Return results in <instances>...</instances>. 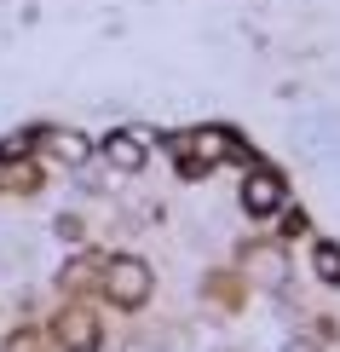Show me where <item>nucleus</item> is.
Returning <instances> with one entry per match:
<instances>
[{"instance_id": "6e6552de", "label": "nucleus", "mask_w": 340, "mask_h": 352, "mask_svg": "<svg viewBox=\"0 0 340 352\" xmlns=\"http://www.w3.org/2000/svg\"><path fill=\"white\" fill-rule=\"evenodd\" d=\"M260 277H265V283H283V254H277V248L260 254Z\"/></svg>"}, {"instance_id": "39448f33", "label": "nucleus", "mask_w": 340, "mask_h": 352, "mask_svg": "<svg viewBox=\"0 0 340 352\" xmlns=\"http://www.w3.org/2000/svg\"><path fill=\"white\" fill-rule=\"evenodd\" d=\"M104 156H110V168H122V173H139L144 168V144L133 133H110L104 139Z\"/></svg>"}, {"instance_id": "20e7f679", "label": "nucleus", "mask_w": 340, "mask_h": 352, "mask_svg": "<svg viewBox=\"0 0 340 352\" xmlns=\"http://www.w3.org/2000/svg\"><path fill=\"white\" fill-rule=\"evenodd\" d=\"M41 144H47V156H52V162H64V168H81L87 156H93V144H87L81 133H69V127H47Z\"/></svg>"}, {"instance_id": "7ed1b4c3", "label": "nucleus", "mask_w": 340, "mask_h": 352, "mask_svg": "<svg viewBox=\"0 0 340 352\" xmlns=\"http://www.w3.org/2000/svg\"><path fill=\"white\" fill-rule=\"evenodd\" d=\"M52 335L64 341V352H93V346H98V324H93V312H81V306H69V312H58Z\"/></svg>"}, {"instance_id": "9d476101", "label": "nucleus", "mask_w": 340, "mask_h": 352, "mask_svg": "<svg viewBox=\"0 0 340 352\" xmlns=\"http://www.w3.org/2000/svg\"><path fill=\"white\" fill-rule=\"evenodd\" d=\"M300 346H306V341H300ZM306 352H312V346H306Z\"/></svg>"}, {"instance_id": "f03ea898", "label": "nucleus", "mask_w": 340, "mask_h": 352, "mask_svg": "<svg viewBox=\"0 0 340 352\" xmlns=\"http://www.w3.org/2000/svg\"><path fill=\"white\" fill-rule=\"evenodd\" d=\"M283 197H288L283 173H271V168H248V179H242V208L254 214V219H271L277 208H283Z\"/></svg>"}, {"instance_id": "f257e3e1", "label": "nucleus", "mask_w": 340, "mask_h": 352, "mask_svg": "<svg viewBox=\"0 0 340 352\" xmlns=\"http://www.w3.org/2000/svg\"><path fill=\"white\" fill-rule=\"evenodd\" d=\"M150 266H144L139 254H115L110 260V272H104V289H110V300H122V306H144L150 300Z\"/></svg>"}, {"instance_id": "423d86ee", "label": "nucleus", "mask_w": 340, "mask_h": 352, "mask_svg": "<svg viewBox=\"0 0 340 352\" xmlns=\"http://www.w3.org/2000/svg\"><path fill=\"white\" fill-rule=\"evenodd\" d=\"M190 144H196V156H242V144H236L225 127H202Z\"/></svg>"}, {"instance_id": "1a4fd4ad", "label": "nucleus", "mask_w": 340, "mask_h": 352, "mask_svg": "<svg viewBox=\"0 0 340 352\" xmlns=\"http://www.w3.org/2000/svg\"><path fill=\"white\" fill-rule=\"evenodd\" d=\"M41 341H35V335H29V329H18V335H12V352H35Z\"/></svg>"}, {"instance_id": "0eeeda50", "label": "nucleus", "mask_w": 340, "mask_h": 352, "mask_svg": "<svg viewBox=\"0 0 340 352\" xmlns=\"http://www.w3.org/2000/svg\"><path fill=\"white\" fill-rule=\"evenodd\" d=\"M312 272L323 277V283H340V248H335V243H317V254H312Z\"/></svg>"}]
</instances>
